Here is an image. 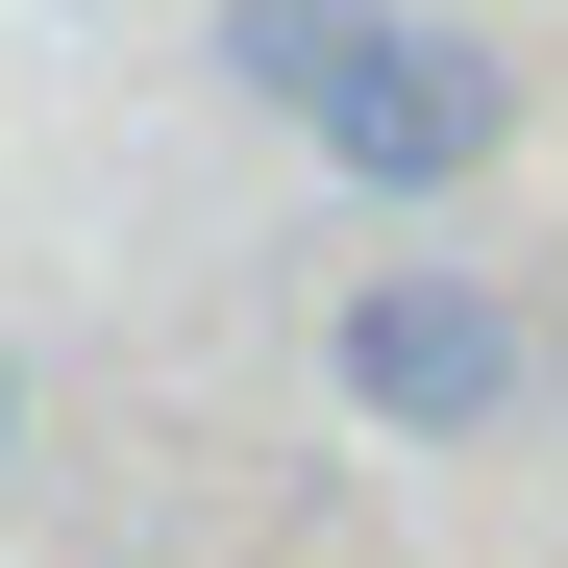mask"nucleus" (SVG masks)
<instances>
[{
  "label": "nucleus",
  "instance_id": "obj_1",
  "mask_svg": "<svg viewBox=\"0 0 568 568\" xmlns=\"http://www.w3.org/2000/svg\"><path fill=\"white\" fill-rule=\"evenodd\" d=\"M322 346H346V396L396 420V445H469V420L519 396V297H495V272H371Z\"/></svg>",
  "mask_w": 568,
  "mask_h": 568
},
{
  "label": "nucleus",
  "instance_id": "obj_2",
  "mask_svg": "<svg viewBox=\"0 0 568 568\" xmlns=\"http://www.w3.org/2000/svg\"><path fill=\"white\" fill-rule=\"evenodd\" d=\"M495 124H519V74H495V50H445V26H371V74L322 100V149L371 173V199H445V173H495Z\"/></svg>",
  "mask_w": 568,
  "mask_h": 568
},
{
  "label": "nucleus",
  "instance_id": "obj_3",
  "mask_svg": "<svg viewBox=\"0 0 568 568\" xmlns=\"http://www.w3.org/2000/svg\"><path fill=\"white\" fill-rule=\"evenodd\" d=\"M371 26H396V0H223V50H247V100H346V74H371Z\"/></svg>",
  "mask_w": 568,
  "mask_h": 568
},
{
  "label": "nucleus",
  "instance_id": "obj_4",
  "mask_svg": "<svg viewBox=\"0 0 568 568\" xmlns=\"http://www.w3.org/2000/svg\"><path fill=\"white\" fill-rule=\"evenodd\" d=\"M0 469H26V371H0Z\"/></svg>",
  "mask_w": 568,
  "mask_h": 568
}]
</instances>
